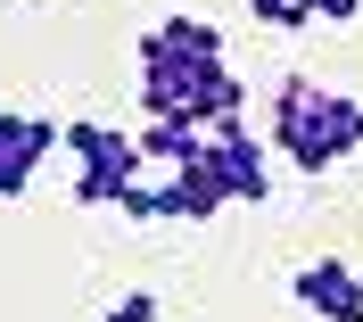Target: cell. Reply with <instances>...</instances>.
<instances>
[{
    "mask_svg": "<svg viewBox=\"0 0 363 322\" xmlns=\"http://www.w3.org/2000/svg\"><path fill=\"white\" fill-rule=\"evenodd\" d=\"M157 314H165V298H157V289H124V306H116L108 322H157Z\"/></svg>",
    "mask_w": 363,
    "mask_h": 322,
    "instance_id": "obj_7",
    "label": "cell"
},
{
    "mask_svg": "<svg viewBox=\"0 0 363 322\" xmlns=\"http://www.w3.org/2000/svg\"><path fill=\"white\" fill-rule=\"evenodd\" d=\"M306 17H322V25H355L363 0H306Z\"/></svg>",
    "mask_w": 363,
    "mask_h": 322,
    "instance_id": "obj_8",
    "label": "cell"
},
{
    "mask_svg": "<svg viewBox=\"0 0 363 322\" xmlns=\"http://www.w3.org/2000/svg\"><path fill=\"white\" fill-rule=\"evenodd\" d=\"M264 157H272V149L248 133V124H231V133H206V165H215V182H223V199H231V207H240V199L256 207V199L272 190V165H264Z\"/></svg>",
    "mask_w": 363,
    "mask_h": 322,
    "instance_id": "obj_3",
    "label": "cell"
},
{
    "mask_svg": "<svg viewBox=\"0 0 363 322\" xmlns=\"http://www.w3.org/2000/svg\"><path fill=\"white\" fill-rule=\"evenodd\" d=\"M264 149H281L297 174H330L339 157L363 149V99L322 91V83H306V74H281V91H272V140Z\"/></svg>",
    "mask_w": 363,
    "mask_h": 322,
    "instance_id": "obj_1",
    "label": "cell"
},
{
    "mask_svg": "<svg viewBox=\"0 0 363 322\" xmlns=\"http://www.w3.org/2000/svg\"><path fill=\"white\" fill-rule=\"evenodd\" d=\"M58 149V124L33 108H0V199H17L33 174H42V157Z\"/></svg>",
    "mask_w": 363,
    "mask_h": 322,
    "instance_id": "obj_5",
    "label": "cell"
},
{
    "mask_svg": "<svg viewBox=\"0 0 363 322\" xmlns=\"http://www.w3.org/2000/svg\"><path fill=\"white\" fill-rule=\"evenodd\" d=\"M297 306L314 322H363V273L347 256H314V265H297Z\"/></svg>",
    "mask_w": 363,
    "mask_h": 322,
    "instance_id": "obj_4",
    "label": "cell"
},
{
    "mask_svg": "<svg viewBox=\"0 0 363 322\" xmlns=\"http://www.w3.org/2000/svg\"><path fill=\"white\" fill-rule=\"evenodd\" d=\"M58 149H74V199L83 207H116L124 190L149 174V157H140V140L133 133H108L99 116H83V124H58Z\"/></svg>",
    "mask_w": 363,
    "mask_h": 322,
    "instance_id": "obj_2",
    "label": "cell"
},
{
    "mask_svg": "<svg viewBox=\"0 0 363 322\" xmlns=\"http://www.w3.org/2000/svg\"><path fill=\"white\" fill-rule=\"evenodd\" d=\"M248 17L264 25V33H306V25H314V17H306V0H248Z\"/></svg>",
    "mask_w": 363,
    "mask_h": 322,
    "instance_id": "obj_6",
    "label": "cell"
}]
</instances>
